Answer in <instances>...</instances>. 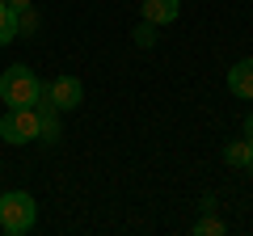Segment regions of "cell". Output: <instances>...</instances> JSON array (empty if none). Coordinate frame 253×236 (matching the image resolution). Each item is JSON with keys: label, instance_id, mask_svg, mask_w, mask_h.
Instances as JSON below:
<instances>
[{"label": "cell", "instance_id": "5b68a950", "mask_svg": "<svg viewBox=\"0 0 253 236\" xmlns=\"http://www.w3.org/2000/svg\"><path fill=\"white\" fill-rule=\"evenodd\" d=\"M228 93L241 101H253V59H236L228 68Z\"/></svg>", "mask_w": 253, "mask_h": 236}, {"label": "cell", "instance_id": "7a4b0ae2", "mask_svg": "<svg viewBox=\"0 0 253 236\" xmlns=\"http://www.w3.org/2000/svg\"><path fill=\"white\" fill-rule=\"evenodd\" d=\"M34 219H38V202H34V194H26V190H9L4 198H0V228L9 236H26L30 228H34Z\"/></svg>", "mask_w": 253, "mask_h": 236}, {"label": "cell", "instance_id": "3957f363", "mask_svg": "<svg viewBox=\"0 0 253 236\" xmlns=\"http://www.w3.org/2000/svg\"><path fill=\"white\" fill-rule=\"evenodd\" d=\"M0 139L13 144V148L34 144V139H38V110H34V106H13V110H4V118H0Z\"/></svg>", "mask_w": 253, "mask_h": 236}, {"label": "cell", "instance_id": "8fae6325", "mask_svg": "<svg viewBox=\"0 0 253 236\" xmlns=\"http://www.w3.org/2000/svg\"><path fill=\"white\" fill-rule=\"evenodd\" d=\"M17 30H21V34H34V30H38V13H34V4L17 13Z\"/></svg>", "mask_w": 253, "mask_h": 236}, {"label": "cell", "instance_id": "7c38bea8", "mask_svg": "<svg viewBox=\"0 0 253 236\" xmlns=\"http://www.w3.org/2000/svg\"><path fill=\"white\" fill-rule=\"evenodd\" d=\"M4 4H9L13 13H21V9H30V4H34V0H4Z\"/></svg>", "mask_w": 253, "mask_h": 236}, {"label": "cell", "instance_id": "8992f818", "mask_svg": "<svg viewBox=\"0 0 253 236\" xmlns=\"http://www.w3.org/2000/svg\"><path fill=\"white\" fill-rule=\"evenodd\" d=\"M181 13V0H144V21H152V26H169V21H177Z\"/></svg>", "mask_w": 253, "mask_h": 236}, {"label": "cell", "instance_id": "277c9868", "mask_svg": "<svg viewBox=\"0 0 253 236\" xmlns=\"http://www.w3.org/2000/svg\"><path fill=\"white\" fill-rule=\"evenodd\" d=\"M42 97L51 101L59 114H68V110H76L84 101V84L76 80V76H55L51 84H42Z\"/></svg>", "mask_w": 253, "mask_h": 236}, {"label": "cell", "instance_id": "6da1fadb", "mask_svg": "<svg viewBox=\"0 0 253 236\" xmlns=\"http://www.w3.org/2000/svg\"><path fill=\"white\" fill-rule=\"evenodd\" d=\"M38 97H42V80L26 64H13L0 72V101L9 110L13 106H38Z\"/></svg>", "mask_w": 253, "mask_h": 236}, {"label": "cell", "instance_id": "4fadbf2b", "mask_svg": "<svg viewBox=\"0 0 253 236\" xmlns=\"http://www.w3.org/2000/svg\"><path fill=\"white\" fill-rule=\"evenodd\" d=\"M245 139H249V144H253V114L245 118Z\"/></svg>", "mask_w": 253, "mask_h": 236}, {"label": "cell", "instance_id": "5bb4252c", "mask_svg": "<svg viewBox=\"0 0 253 236\" xmlns=\"http://www.w3.org/2000/svg\"><path fill=\"white\" fill-rule=\"evenodd\" d=\"M245 169H249V177H253V156H249V164H245Z\"/></svg>", "mask_w": 253, "mask_h": 236}, {"label": "cell", "instance_id": "9c48e42d", "mask_svg": "<svg viewBox=\"0 0 253 236\" xmlns=\"http://www.w3.org/2000/svg\"><path fill=\"white\" fill-rule=\"evenodd\" d=\"M131 38H135V46H144V51H148V46H156V26H152V21H139Z\"/></svg>", "mask_w": 253, "mask_h": 236}, {"label": "cell", "instance_id": "52a82bcc", "mask_svg": "<svg viewBox=\"0 0 253 236\" xmlns=\"http://www.w3.org/2000/svg\"><path fill=\"white\" fill-rule=\"evenodd\" d=\"M17 38H21V30H17V13H13L9 4H0V46L17 42Z\"/></svg>", "mask_w": 253, "mask_h": 236}, {"label": "cell", "instance_id": "ba28073f", "mask_svg": "<svg viewBox=\"0 0 253 236\" xmlns=\"http://www.w3.org/2000/svg\"><path fill=\"white\" fill-rule=\"evenodd\" d=\"M249 156H253V144H249V139H232V144L224 148V160L232 164V169H245Z\"/></svg>", "mask_w": 253, "mask_h": 236}, {"label": "cell", "instance_id": "30bf717a", "mask_svg": "<svg viewBox=\"0 0 253 236\" xmlns=\"http://www.w3.org/2000/svg\"><path fill=\"white\" fill-rule=\"evenodd\" d=\"M194 232H199V236H224L228 228H224V219L207 215V219H199V224H194Z\"/></svg>", "mask_w": 253, "mask_h": 236}, {"label": "cell", "instance_id": "9a60e30c", "mask_svg": "<svg viewBox=\"0 0 253 236\" xmlns=\"http://www.w3.org/2000/svg\"><path fill=\"white\" fill-rule=\"evenodd\" d=\"M0 4H4V0H0Z\"/></svg>", "mask_w": 253, "mask_h": 236}]
</instances>
